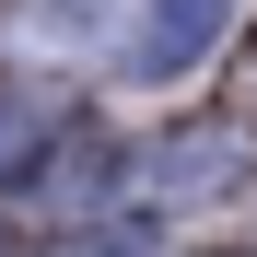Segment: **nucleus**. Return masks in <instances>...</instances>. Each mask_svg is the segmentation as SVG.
<instances>
[{"instance_id":"nucleus-1","label":"nucleus","mask_w":257,"mask_h":257,"mask_svg":"<svg viewBox=\"0 0 257 257\" xmlns=\"http://www.w3.org/2000/svg\"><path fill=\"white\" fill-rule=\"evenodd\" d=\"M257 187V128L245 117H176L164 141H141V199L187 210V199H234Z\"/></svg>"},{"instance_id":"nucleus-2","label":"nucleus","mask_w":257,"mask_h":257,"mask_svg":"<svg viewBox=\"0 0 257 257\" xmlns=\"http://www.w3.org/2000/svg\"><path fill=\"white\" fill-rule=\"evenodd\" d=\"M234 35V0H141V35H128V70L141 82H176Z\"/></svg>"},{"instance_id":"nucleus-3","label":"nucleus","mask_w":257,"mask_h":257,"mask_svg":"<svg viewBox=\"0 0 257 257\" xmlns=\"http://www.w3.org/2000/svg\"><path fill=\"white\" fill-rule=\"evenodd\" d=\"M70 105L47 94V82H0V187H35V164L59 152Z\"/></svg>"},{"instance_id":"nucleus-4","label":"nucleus","mask_w":257,"mask_h":257,"mask_svg":"<svg viewBox=\"0 0 257 257\" xmlns=\"http://www.w3.org/2000/svg\"><path fill=\"white\" fill-rule=\"evenodd\" d=\"M0 257H24V234H12V222H0Z\"/></svg>"}]
</instances>
